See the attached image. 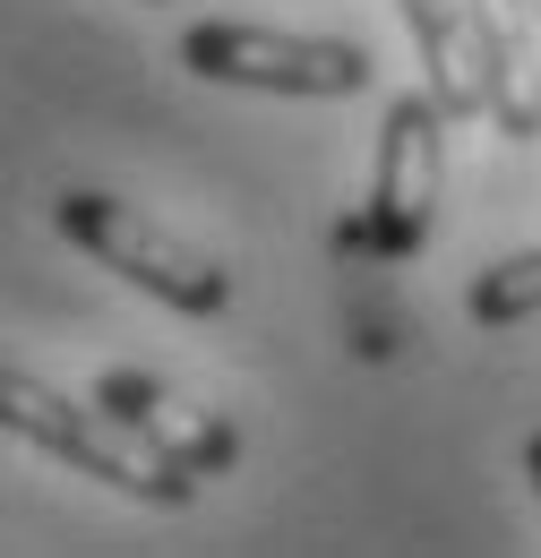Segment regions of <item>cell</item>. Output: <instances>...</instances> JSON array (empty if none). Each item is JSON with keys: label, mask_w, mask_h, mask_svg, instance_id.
<instances>
[{"label": "cell", "mask_w": 541, "mask_h": 558, "mask_svg": "<svg viewBox=\"0 0 541 558\" xmlns=\"http://www.w3.org/2000/svg\"><path fill=\"white\" fill-rule=\"evenodd\" d=\"M146 9H155V0H146Z\"/></svg>", "instance_id": "8fae6325"}, {"label": "cell", "mask_w": 541, "mask_h": 558, "mask_svg": "<svg viewBox=\"0 0 541 558\" xmlns=\"http://www.w3.org/2000/svg\"><path fill=\"white\" fill-rule=\"evenodd\" d=\"M52 223H61V241H77L95 267H112L121 283L155 292V301L181 310V318H224V310H232V276H224L206 250H190L181 232H164L155 215H137L130 198L61 190V198H52Z\"/></svg>", "instance_id": "3957f363"}, {"label": "cell", "mask_w": 541, "mask_h": 558, "mask_svg": "<svg viewBox=\"0 0 541 558\" xmlns=\"http://www.w3.org/2000/svg\"><path fill=\"white\" fill-rule=\"evenodd\" d=\"M525 9H533V26H541V0H525Z\"/></svg>", "instance_id": "30bf717a"}, {"label": "cell", "mask_w": 541, "mask_h": 558, "mask_svg": "<svg viewBox=\"0 0 541 558\" xmlns=\"http://www.w3.org/2000/svg\"><path fill=\"white\" fill-rule=\"evenodd\" d=\"M525 0H473V35H481V77H490V130L507 138H541V61L525 35Z\"/></svg>", "instance_id": "52a82bcc"}, {"label": "cell", "mask_w": 541, "mask_h": 558, "mask_svg": "<svg viewBox=\"0 0 541 558\" xmlns=\"http://www.w3.org/2000/svg\"><path fill=\"white\" fill-rule=\"evenodd\" d=\"M181 61L215 86H259V95H301V104H336L370 86V52L336 35H275V26H232L199 17L181 35Z\"/></svg>", "instance_id": "277c9868"}, {"label": "cell", "mask_w": 541, "mask_h": 558, "mask_svg": "<svg viewBox=\"0 0 541 558\" xmlns=\"http://www.w3.org/2000/svg\"><path fill=\"white\" fill-rule=\"evenodd\" d=\"M447 104L430 86H405L387 104L378 163H370V198L336 223V258L352 267H405L438 232V190H447Z\"/></svg>", "instance_id": "6da1fadb"}, {"label": "cell", "mask_w": 541, "mask_h": 558, "mask_svg": "<svg viewBox=\"0 0 541 558\" xmlns=\"http://www.w3.org/2000/svg\"><path fill=\"white\" fill-rule=\"evenodd\" d=\"M465 318L507 336V327H533L541 318V250H516V258H490L473 283H465Z\"/></svg>", "instance_id": "ba28073f"}, {"label": "cell", "mask_w": 541, "mask_h": 558, "mask_svg": "<svg viewBox=\"0 0 541 558\" xmlns=\"http://www.w3.org/2000/svg\"><path fill=\"white\" fill-rule=\"evenodd\" d=\"M525 473H533V498H541V429L525 438Z\"/></svg>", "instance_id": "9c48e42d"}, {"label": "cell", "mask_w": 541, "mask_h": 558, "mask_svg": "<svg viewBox=\"0 0 541 558\" xmlns=\"http://www.w3.org/2000/svg\"><path fill=\"white\" fill-rule=\"evenodd\" d=\"M0 421H9L26 447H44L52 464L95 473L104 489H121V498H137V507H190V498L206 489L199 473H181V464L146 456L130 429L95 404V396H86V404H69V396H52L44 378H26V369H9V378H0Z\"/></svg>", "instance_id": "7a4b0ae2"}, {"label": "cell", "mask_w": 541, "mask_h": 558, "mask_svg": "<svg viewBox=\"0 0 541 558\" xmlns=\"http://www.w3.org/2000/svg\"><path fill=\"white\" fill-rule=\"evenodd\" d=\"M396 9H405V35H412V52H421V86H430L456 121H490L473 0H396Z\"/></svg>", "instance_id": "8992f818"}, {"label": "cell", "mask_w": 541, "mask_h": 558, "mask_svg": "<svg viewBox=\"0 0 541 558\" xmlns=\"http://www.w3.org/2000/svg\"><path fill=\"white\" fill-rule=\"evenodd\" d=\"M86 396L121 421L146 456H164V464H181V473H199V482H224V473L241 464V429L224 413H206V404H190V396H172V387L146 378V369H104Z\"/></svg>", "instance_id": "5b68a950"}]
</instances>
